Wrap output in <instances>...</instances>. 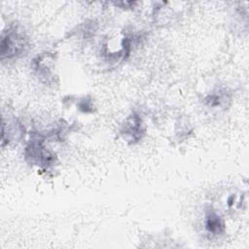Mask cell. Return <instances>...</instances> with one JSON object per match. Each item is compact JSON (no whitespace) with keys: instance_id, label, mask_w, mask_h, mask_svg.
Returning <instances> with one entry per match:
<instances>
[{"instance_id":"obj_1","label":"cell","mask_w":249,"mask_h":249,"mask_svg":"<svg viewBox=\"0 0 249 249\" xmlns=\"http://www.w3.org/2000/svg\"><path fill=\"white\" fill-rule=\"evenodd\" d=\"M205 227L207 231L213 234H219L224 231V224L221 218L213 211L206 215Z\"/></svg>"}]
</instances>
